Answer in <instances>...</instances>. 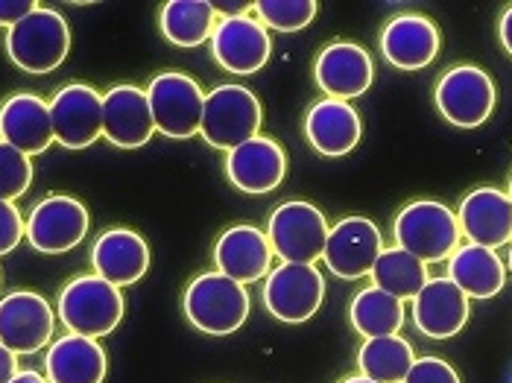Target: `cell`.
I'll use <instances>...</instances> for the list:
<instances>
[{"label":"cell","instance_id":"cell-1","mask_svg":"<svg viewBox=\"0 0 512 383\" xmlns=\"http://www.w3.org/2000/svg\"><path fill=\"white\" fill-rule=\"evenodd\" d=\"M393 234L395 246L419 258L425 267L451 258L460 246L457 214L436 199H416L404 205L395 217Z\"/></svg>","mask_w":512,"mask_h":383},{"label":"cell","instance_id":"cell-2","mask_svg":"<svg viewBox=\"0 0 512 383\" xmlns=\"http://www.w3.org/2000/svg\"><path fill=\"white\" fill-rule=\"evenodd\" d=\"M185 316L188 322L211 337H229L249 319V293L243 284L226 278L223 272H202L185 290Z\"/></svg>","mask_w":512,"mask_h":383},{"label":"cell","instance_id":"cell-3","mask_svg":"<svg viewBox=\"0 0 512 383\" xmlns=\"http://www.w3.org/2000/svg\"><path fill=\"white\" fill-rule=\"evenodd\" d=\"M261 120V103L246 85H214L202 103L199 135L208 147L232 153L240 144L258 138Z\"/></svg>","mask_w":512,"mask_h":383},{"label":"cell","instance_id":"cell-4","mask_svg":"<svg viewBox=\"0 0 512 383\" xmlns=\"http://www.w3.org/2000/svg\"><path fill=\"white\" fill-rule=\"evenodd\" d=\"M6 53L27 74H50L71 53V27L56 9L39 6L6 33Z\"/></svg>","mask_w":512,"mask_h":383},{"label":"cell","instance_id":"cell-5","mask_svg":"<svg viewBox=\"0 0 512 383\" xmlns=\"http://www.w3.org/2000/svg\"><path fill=\"white\" fill-rule=\"evenodd\" d=\"M59 319L79 337H109L123 319V296L118 287L103 281L100 275H77L59 293Z\"/></svg>","mask_w":512,"mask_h":383},{"label":"cell","instance_id":"cell-6","mask_svg":"<svg viewBox=\"0 0 512 383\" xmlns=\"http://www.w3.org/2000/svg\"><path fill=\"white\" fill-rule=\"evenodd\" d=\"M328 229L331 226L316 205L290 199L281 202L270 214L267 240L273 246V255L281 258V264H314L322 258Z\"/></svg>","mask_w":512,"mask_h":383},{"label":"cell","instance_id":"cell-7","mask_svg":"<svg viewBox=\"0 0 512 383\" xmlns=\"http://www.w3.org/2000/svg\"><path fill=\"white\" fill-rule=\"evenodd\" d=\"M436 109L457 129H477L495 112V82L477 65H457L436 82Z\"/></svg>","mask_w":512,"mask_h":383},{"label":"cell","instance_id":"cell-8","mask_svg":"<svg viewBox=\"0 0 512 383\" xmlns=\"http://www.w3.org/2000/svg\"><path fill=\"white\" fill-rule=\"evenodd\" d=\"M147 100H150L156 132L176 138V141L199 135L205 94H202L197 79L179 74V71L158 74L147 88Z\"/></svg>","mask_w":512,"mask_h":383},{"label":"cell","instance_id":"cell-9","mask_svg":"<svg viewBox=\"0 0 512 383\" xmlns=\"http://www.w3.org/2000/svg\"><path fill=\"white\" fill-rule=\"evenodd\" d=\"M325 299V278L314 264H281L264 281V307L273 319L299 325L314 319Z\"/></svg>","mask_w":512,"mask_h":383},{"label":"cell","instance_id":"cell-10","mask_svg":"<svg viewBox=\"0 0 512 383\" xmlns=\"http://www.w3.org/2000/svg\"><path fill=\"white\" fill-rule=\"evenodd\" d=\"M47 106L53 123V141L62 144L65 150H85L97 138H103V97L91 85H62Z\"/></svg>","mask_w":512,"mask_h":383},{"label":"cell","instance_id":"cell-11","mask_svg":"<svg viewBox=\"0 0 512 383\" xmlns=\"http://www.w3.org/2000/svg\"><path fill=\"white\" fill-rule=\"evenodd\" d=\"M208 41L214 62L237 77L258 74L273 56V36L252 15L220 18Z\"/></svg>","mask_w":512,"mask_h":383},{"label":"cell","instance_id":"cell-12","mask_svg":"<svg viewBox=\"0 0 512 383\" xmlns=\"http://www.w3.org/2000/svg\"><path fill=\"white\" fill-rule=\"evenodd\" d=\"M24 234L41 255L71 252L88 234V211L74 196H47L30 211Z\"/></svg>","mask_w":512,"mask_h":383},{"label":"cell","instance_id":"cell-13","mask_svg":"<svg viewBox=\"0 0 512 383\" xmlns=\"http://www.w3.org/2000/svg\"><path fill=\"white\" fill-rule=\"evenodd\" d=\"M381 252H384V237L378 226L366 217H346L328 229L322 261L337 278L355 281L372 272Z\"/></svg>","mask_w":512,"mask_h":383},{"label":"cell","instance_id":"cell-14","mask_svg":"<svg viewBox=\"0 0 512 383\" xmlns=\"http://www.w3.org/2000/svg\"><path fill=\"white\" fill-rule=\"evenodd\" d=\"M56 316L47 299L30 290H18L0 299V345L15 357L36 354L53 340Z\"/></svg>","mask_w":512,"mask_h":383},{"label":"cell","instance_id":"cell-15","mask_svg":"<svg viewBox=\"0 0 512 383\" xmlns=\"http://www.w3.org/2000/svg\"><path fill=\"white\" fill-rule=\"evenodd\" d=\"M156 132L147 91L138 85H115L103 94V138L118 150H141Z\"/></svg>","mask_w":512,"mask_h":383},{"label":"cell","instance_id":"cell-16","mask_svg":"<svg viewBox=\"0 0 512 383\" xmlns=\"http://www.w3.org/2000/svg\"><path fill=\"white\" fill-rule=\"evenodd\" d=\"M314 77L316 85L331 100L349 103L369 91L375 79V65L372 56L355 41H334L316 56Z\"/></svg>","mask_w":512,"mask_h":383},{"label":"cell","instance_id":"cell-17","mask_svg":"<svg viewBox=\"0 0 512 383\" xmlns=\"http://www.w3.org/2000/svg\"><path fill=\"white\" fill-rule=\"evenodd\" d=\"M469 313H472L469 296L445 275L428 278V284L413 299V322H416L419 334H425L428 340L457 337L466 328Z\"/></svg>","mask_w":512,"mask_h":383},{"label":"cell","instance_id":"cell-18","mask_svg":"<svg viewBox=\"0 0 512 383\" xmlns=\"http://www.w3.org/2000/svg\"><path fill=\"white\" fill-rule=\"evenodd\" d=\"M287 173V155L273 138H252L226 153V176L237 191L249 196L276 191Z\"/></svg>","mask_w":512,"mask_h":383},{"label":"cell","instance_id":"cell-19","mask_svg":"<svg viewBox=\"0 0 512 383\" xmlns=\"http://www.w3.org/2000/svg\"><path fill=\"white\" fill-rule=\"evenodd\" d=\"M214 264H217V272H223L226 278H232L243 287L267 278L273 267V246L267 240V231L246 226V223L226 229L214 246Z\"/></svg>","mask_w":512,"mask_h":383},{"label":"cell","instance_id":"cell-20","mask_svg":"<svg viewBox=\"0 0 512 383\" xmlns=\"http://www.w3.org/2000/svg\"><path fill=\"white\" fill-rule=\"evenodd\" d=\"M94 275L109 281L112 287H132L150 269V246L132 229H109L94 240L91 249Z\"/></svg>","mask_w":512,"mask_h":383},{"label":"cell","instance_id":"cell-21","mask_svg":"<svg viewBox=\"0 0 512 383\" xmlns=\"http://www.w3.org/2000/svg\"><path fill=\"white\" fill-rule=\"evenodd\" d=\"M381 53L398 71H422L439 53V30L428 15H395L381 30Z\"/></svg>","mask_w":512,"mask_h":383},{"label":"cell","instance_id":"cell-22","mask_svg":"<svg viewBox=\"0 0 512 383\" xmlns=\"http://www.w3.org/2000/svg\"><path fill=\"white\" fill-rule=\"evenodd\" d=\"M460 234L474 246L501 249L512 243V202L498 188H477L460 202Z\"/></svg>","mask_w":512,"mask_h":383},{"label":"cell","instance_id":"cell-23","mask_svg":"<svg viewBox=\"0 0 512 383\" xmlns=\"http://www.w3.org/2000/svg\"><path fill=\"white\" fill-rule=\"evenodd\" d=\"M0 141L27 158L44 153L53 144L50 106L36 94H12L0 106Z\"/></svg>","mask_w":512,"mask_h":383},{"label":"cell","instance_id":"cell-24","mask_svg":"<svg viewBox=\"0 0 512 383\" xmlns=\"http://www.w3.org/2000/svg\"><path fill=\"white\" fill-rule=\"evenodd\" d=\"M47 383H103L109 372L106 348L79 334H65L44 357Z\"/></svg>","mask_w":512,"mask_h":383},{"label":"cell","instance_id":"cell-25","mask_svg":"<svg viewBox=\"0 0 512 383\" xmlns=\"http://www.w3.org/2000/svg\"><path fill=\"white\" fill-rule=\"evenodd\" d=\"M363 123L360 115L343 100H319L305 117V135L319 155L340 158L349 155L360 144Z\"/></svg>","mask_w":512,"mask_h":383},{"label":"cell","instance_id":"cell-26","mask_svg":"<svg viewBox=\"0 0 512 383\" xmlns=\"http://www.w3.org/2000/svg\"><path fill=\"white\" fill-rule=\"evenodd\" d=\"M448 281H454L469 299H492L507 284V267L495 249L486 246H457L448 258Z\"/></svg>","mask_w":512,"mask_h":383},{"label":"cell","instance_id":"cell-27","mask_svg":"<svg viewBox=\"0 0 512 383\" xmlns=\"http://www.w3.org/2000/svg\"><path fill=\"white\" fill-rule=\"evenodd\" d=\"M217 24L214 3L208 0H170L158 12L161 36L176 47H199L211 39Z\"/></svg>","mask_w":512,"mask_h":383},{"label":"cell","instance_id":"cell-28","mask_svg":"<svg viewBox=\"0 0 512 383\" xmlns=\"http://www.w3.org/2000/svg\"><path fill=\"white\" fill-rule=\"evenodd\" d=\"M416 363L413 345L404 337H375L366 340L357 351V369L363 378L375 383H401L407 378L410 366Z\"/></svg>","mask_w":512,"mask_h":383},{"label":"cell","instance_id":"cell-29","mask_svg":"<svg viewBox=\"0 0 512 383\" xmlns=\"http://www.w3.org/2000/svg\"><path fill=\"white\" fill-rule=\"evenodd\" d=\"M349 319L363 340L393 337L404 325V302H398L395 296L378 290V287H366L352 299Z\"/></svg>","mask_w":512,"mask_h":383},{"label":"cell","instance_id":"cell-30","mask_svg":"<svg viewBox=\"0 0 512 383\" xmlns=\"http://www.w3.org/2000/svg\"><path fill=\"white\" fill-rule=\"evenodd\" d=\"M369 275H372V287L390 293L398 302L416 299L419 290L428 284V267L419 258H413L410 252L398 249V246L384 249Z\"/></svg>","mask_w":512,"mask_h":383},{"label":"cell","instance_id":"cell-31","mask_svg":"<svg viewBox=\"0 0 512 383\" xmlns=\"http://www.w3.org/2000/svg\"><path fill=\"white\" fill-rule=\"evenodd\" d=\"M255 21L270 33H299L305 30L319 12L316 0H258L255 6Z\"/></svg>","mask_w":512,"mask_h":383},{"label":"cell","instance_id":"cell-32","mask_svg":"<svg viewBox=\"0 0 512 383\" xmlns=\"http://www.w3.org/2000/svg\"><path fill=\"white\" fill-rule=\"evenodd\" d=\"M33 185V161L0 141V202H15Z\"/></svg>","mask_w":512,"mask_h":383},{"label":"cell","instance_id":"cell-33","mask_svg":"<svg viewBox=\"0 0 512 383\" xmlns=\"http://www.w3.org/2000/svg\"><path fill=\"white\" fill-rule=\"evenodd\" d=\"M401 383H460V375L451 363L439 357H419Z\"/></svg>","mask_w":512,"mask_h":383},{"label":"cell","instance_id":"cell-34","mask_svg":"<svg viewBox=\"0 0 512 383\" xmlns=\"http://www.w3.org/2000/svg\"><path fill=\"white\" fill-rule=\"evenodd\" d=\"M24 237V220L15 202H0V255H9Z\"/></svg>","mask_w":512,"mask_h":383},{"label":"cell","instance_id":"cell-35","mask_svg":"<svg viewBox=\"0 0 512 383\" xmlns=\"http://www.w3.org/2000/svg\"><path fill=\"white\" fill-rule=\"evenodd\" d=\"M36 9H39V3H33V0H0V27L12 30L18 21H24Z\"/></svg>","mask_w":512,"mask_h":383},{"label":"cell","instance_id":"cell-36","mask_svg":"<svg viewBox=\"0 0 512 383\" xmlns=\"http://www.w3.org/2000/svg\"><path fill=\"white\" fill-rule=\"evenodd\" d=\"M18 372H21L18 369V357L6 345H0V383H9Z\"/></svg>","mask_w":512,"mask_h":383},{"label":"cell","instance_id":"cell-37","mask_svg":"<svg viewBox=\"0 0 512 383\" xmlns=\"http://www.w3.org/2000/svg\"><path fill=\"white\" fill-rule=\"evenodd\" d=\"M498 36H501V44L504 50L512 56V6H507V12L501 15V24H498Z\"/></svg>","mask_w":512,"mask_h":383},{"label":"cell","instance_id":"cell-38","mask_svg":"<svg viewBox=\"0 0 512 383\" xmlns=\"http://www.w3.org/2000/svg\"><path fill=\"white\" fill-rule=\"evenodd\" d=\"M9 383H47V378H41L39 372H33V369H24V372H18Z\"/></svg>","mask_w":512,"mask_h":383},{"label":"cell","instance_id":"cell-39","mask_svg":"<svg viewBox=\"0 0 512 383\" xmlns=\"http://www.w3.org/2000/svg\"><path fill=\"white\" fill-rule=\"evenodd\" d=\"M343 383H375V381H369V378H363V375H355V378H346Z\"/></svg>","mask_w":512,"mask_h":383},{"label":"cell","instance_id":"cell-40","mask_svg":"<svg viewBox=\"0 0 512 383\" xmlns=\"http://www.w3.org/2000/svg\"><path fill=\"white\" fill-rule=\"evenodd\" d=\"M507 196H510V202H512V179H510V193H507Z\"/></svg>","mask_w":512,"mask_h":383},{"label":"cell","instance_id":"cell-41","mask_svg":"<svg viewBox=\"0 0 512 383\" xmlns=\"http://www.w3.org/2000/svg\"><path fill=\"white\" fill-rule=\"evenodd\" d=\"M510 272H512V246H510Z\"/></svg>","mask_w":512,"mask_h":383}]
</instances>
